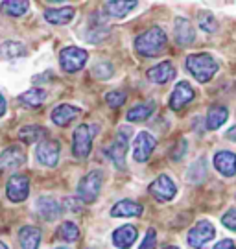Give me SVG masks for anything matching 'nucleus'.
Wrapping results in <instances>:
<instances>
[{"label": "nucleus", "instance_id": "nucleus-14", "mask_svg": "<svg viewBox=\"0 0 236 249\" xmlns=\"http://www.w3.org/2000/svg\"><path fill=\"white\" fill-rule=\"evenodd\" d=\"M137 234H139L137 227H133V225H122V227H118L113 232V244L118 249H129L135 244V240H137Z\"/></svg>", "mask_w": 236, "mask_h": 249}, {"label": "nucleus", "instance_id": "nucleus-18", "mask_svg": "<svg viewBox=\"0 0 236 249\" xmlns=\"http://www.w3.org/2000/svg\"><path fill=\"white\" fill-rule=\"evenodd\" d=\"M142 214V205L133 201V199H122L113 207L111 216H120V218H133V216H140Z\"/></svg>", "mask_w": 236, "mask_h": 249}, {"label": "nucleus", "instance_id": "nucleus-39", "mask_svg": "<svg viewBox=\"0 0 236 249\" xmlns=\"http://www.w3.org/2000/svg\"><path fill=\"white\" fill-rule=\"evenodd\" d=\"M0 249H8V246H6L4 242H0Z\"/></svg>", "mask_w": 236, "mask_h": 249}, {"label": "nucleus", "instance_id": "nucleus-10", "mask_svg": "<svg viewBox=\"0 0 236 249\" xmlns=\"http://www.w3.org/2000/svg\"><path fill=\"white\" fill-rule=\"evenodd\" d=\"M149 194L155 197L157 201H170L177 194V187L168 176H159L151 185H149Z\"/></svg>", "mask_w": 236, "mask_h": 249}, {"label": "nucleus", "instance_id": "nucleus-15", "mask_svg": "<svg viewBox=\"0 0 236 249\" xmlns=\"http://www.w3.org/2000/svg\"><path fill=\"white\" fill-rule=\"evenodd\" d=\"M214 166L221 176H235L236 174V155L233 151H218L214 155Z\"/></svg>", "mask_w": 236, "mask_h": 249}, {"label": "nucleus", "instance_id": "nucleus-41", "mask_svg": "<svg viewBox=\"0 0 236 249\" xmlns=\"http://www.w3.org/2000/svg\"><path fill=\"white\" fill-rule=\"evenodd\" d=\"M55 249H69V248H55Z\"/></svg>", "mask_w": 236, "mask_h": 249}, {"label": "nucleus", "instance_id": "nucleus-25", "mask_svg": "<svg viewBox=\"0 0 236 249\" xmlns=\"http://www.w3.org/2000/svg\"><path fill=\"white\" fill-rule=\"evenodd\" d=\"M26 53V46L22 43H15V41H6L0 45V57L4 59H15V57H22Z\"/></svg>", "mask_w": 236, "mask_h": 249}, {"label": "nucleus", "instance_id": "nucleus-31", "mask_svg": "<svg viewBox=\"0 0 236 249\" xmlns=\"http://www.w3.org/2000/svg\"><path fill=\"white\" fill-rule=\"evenodd\" d=\"M200 28H201L203 32H207V34L214 32V30L218 28L214 15H212V13H207V11H205V13H201V15H200Z\"/></svg>", "mask_w": 236, "mask_h": 249}, {"label": "nucleus", "instance_id": "nucleus-33", "mask_svg": "<svg viewBox=\"0 0 236 249\" xmlns=\"http://www.w3.org/2000/svg\"><path fill=\"white\" fill-rule=\"evenodd\" d=\"M92 74L96 78H102V80H109L113 76V67L109 63H98L96 67L92 69Z\"/></svg>", "mask_w": 236, "mask_h": 249}, {"label": "nucleus", "instance_id": "nucleus-34", "mask_svg": "<svg viewBox=\"0 0 236 249\" xmlns=\"http://www.w3.org/2000/svg\"><path fill=\"white\" fill-rule=\"evenodd\" d=\"M155 246H157V234H155L153 229H149V231L146 232V236H144V240H142L139 249H155Z\"/></svg>", "mask_w": 236, "mask_h": 249}, {"label": "nucleus", "instance_id": "nucleus-35", "mask_svg": "<svg viewBox=\"0 0 236 249\" xmlns=\"http://www.w3.org/2000/svg\"><path fill=\"white\" fill-rule=\"evenodd\" d=\"M221 223H223L227 229H231V231H236V209H231L227 214H223Z\"/></svg>", "mask_w": 236, "mask_h": 249}, {"label": "nucleus", "instance_id": "nucleus-12", "mask_svg": "<svg viewBox=\"0 0 236 249\" xmlns=\"http://www.w3.org/2000/svg\"><path fill=\"white\" fill-rule=\"evenodd\" d=\"M8 197L15 203L24 201L30 194V179L26 176H13L8 181V187H6Z\"/></svg>", "mask_w": 236, "mask_h": 249}, {"label": "nucleus", "instance_id": "nucleus-8", "mask_svg": "<svg viewBox=\"0 0 236 249\" xmlns=\"http://www.w3.org/2000/svg\"><path fill=\"white\" fill-rule=\"evenodd\" d=\"M214 234H216L214 225L203 220V222H200L198 225H194L192 229H190V232H188V244L196 249H201L214 238Z\"/></svg>", "mask_w": 236, "mask_h": 249}, {"label": "nucleus", "instance_id": "nucleus-24", "mask_svg": "<svg viewBox=\"0 0 236 249\" xmlns=\"http://www.w3.org/2000/svg\"><path fill=\"white\" fill-rule=\"evenodd\" d=\"M229 118V109L223 106H214L209 109L207 115V127L209 129H218L225 124V120Z\"/></svg>", "mask_w": 236, "mask_h": 249}, {"label": "nucleus", "instance_id": "nucleus-5", "mask_svg": "<svg viewBox=\"0 0 236 249\" xmlns=\"http://www.w3.org/2000/svg\"><path fill=\"white\" fill-rule=\"evenodd\" d=\"M89 59L87 50L78 48V46H67L63 48L59 53V61H61L63 71L67 72H78L85 67V63Z\"/></svg>", "mask_w": 236, "mask_h": 249}, {"label": "nucleus", "instance_id": "nucleus-37", "mask_svg": "<svg viewBox=\"0 0 236 249\" xmlns=\"http://www.w3.org/2000/svg\"><path fill=\"white\" fill-rule=\"evenodd\" d=\"M6 113V98L0 94V116Z\"/></svg>", "mask_w": 236, "mask_h": 249}, {"label": "nucleus", "instance_id": "nucleus-38", "mask_svg": "<svg viewBox=\"0 0 236 249\" xmlns=\"http://www.w3.org/2000/svg\"><path fill=\"white\" fill-rule=\"evenodd\" d=\"M227 137L231 139V141H235V142H236V125H233V127L229 129V131H227Z\"/></svg>", "mask_w": 236, "mask_h": 249}, {"label": "nucleus", "instance_id": "nucleus-23", "mask_svg": "<svg viewBox=\"0 0 236 249\" xmlns=\"http://www.w3.org/2000/svg\"><path fill=\"white\" fill-rule=\"evenodd\" d=\"M74 8H59V9H46L44 11V18L50 22V24H69L70 20L74 18Z\"/></svg>", "mask_w": 236, "mask_h": 249}, {"label": "nucleus", "instance_id": "nucleus-26", "mask_svg": "<svg viewBox=\"0 0 236 249\" xmlns=\"http://www.w3.org/2000/svg\"><path fill=\"white\" fill-rule=\"evenodd\" d=\"M155 111V104L148 102V104H140V106L133 107L131 111L127 113V120L129 122H142V120H148L149 116L153 115Z\"/></svg>", "mask_w": 236, "mask_h": 249}, {"label": "nucleus", "instance_id": "nucleus-28", "mask_svg": "<svg viewBox=\"0 0 236 249\" xmlns=\"http://www.w3.org/2000/svg\"><path fill=\"white\" fill-rule=\"evenodd\" d=\"M2 9L8 13L9 17H20L30 9V2L24 0H6L2 2Z\"/></svg>", "mask_w": 236, "mask_h": 249}, {"label": "nucleus", "instance_id": "nucleus-11", "mask_svg": "<svg viewBox=\"0 0 236 249\" xmlns=\"http://www.w3.org/2000/svg\"><path fill=\"white\" fill-rule=\"evenodd\" d=\"M26 162V153L20 146H9L0 153V172H8L22 166Z\"/></svg>", "mask_w": 236, "mask_h": 249}, {"label": "nucleus", "instance_id": "nucleus-3", "mask_svg": "<svg viewBox=\"0 0 236 249\" xmlns=\"http://www.w3.org/2000/svg\"><path fill=\"white\" fill-rule=\"evenodd\" d=\"M98 133V125L94 124H79L72 135V153L78 159H85L92 150V141Z\"/></svg>", "mask_w": 236, "mask_h": 249}, {"label": "nucleus", "instance_id": "nucleus-27", "mask_svg": "<svg viewBox=\"0 0 236 249\" xmlns=\"http://www.w3.org/2000/svg\"><path fill=\"white\" fill-rule=\"evenodd\" d=\"M44 100H46V92H44L43 89L26 90V92H22V94L18 96V102H20V104H24L26 107H39V106H43Z\"/></svg>", "mask_w": 236, "mask_h": 249}, {"label": "nucleus", "instance_id": "nucleus-16", "mask_svg": "<svg viewBox=\"0 0 236 249\" xmlns=\"http://www.w3.org/2000/svg\"><path fill=\"white\" fill-rule=\"evenodd\" d=\"M148 78L153 83H159V85H163V83H168V81L175 78V69L174 65L170 61H163L155 65V67H151L148 71Z\"/></svg>", "mask_w": 236, "mask_h": 249}, {"label": "nucleus", "instance_id": "nucleus-1", "mask_svg": "<svg viewBox=\"0 0 236 249\" xmlns=\"http://www.w3.org/2000/svg\"><path fill=\"white\" fill-rule=\"evenodd\" d=\"M166 46V34L161 30V28L153 26L146 30L144 34H140L135 39V48L140 55H146V57H153L164 50Z\"/></svg>", "mask_w": 236, "mask_h": 249}, {"label": "nucleus", "instance_id": "nucleus-29", "mask_svg": "<svg viewBox=\"0 0 236 249\" xmlns=\"http://www.w3.org/2000/svg\"><path fill=\"white\" fill-rule=\"evenodd\" d=\"M41 137H44V127H41V125H24L18 131V139L28 144L37 142Z\"/></svg>", "mask_w": 236, "mask_h": 249}, {"label": "nucleus", "instance_id": "nucleus-17", "mask_svg": "<svg viewBox=\"0 0 236 249\" xmlns=\"http://www.w3.org/2000/svg\"><path fill=\"white\" fill-rule=\"evenodd\" d=\"M37 211L41 214V218L48 220V222H54V220H57L59 214H61V205L57 203L54 197L44 196L37 199Z\"/></svg>", "mask_w": 236, "mask_h": 249}, {"label": "nucleus", "instance_id": "nucleus-22", "mask_svg": "<svg viewBox=\"0 0 236 249\" xmlns=\"http://www.w3.org/2000/svg\"><path fill=\"white\" fill-rule=\"evenodd\" d=\"M194 28L192 24L186 20V18H177L175 20V41L179 43V45H190L194 41Z\"/></svg>", "mask_w": 236, "mask_h": 249}, {"label": "nucleus", "instance_id": "nucleus-7", "mask_svg": "<svg viewBox=\"0 0 236 249\" xmlns=\"http://www.w3.org/2000/svg\"><path fill=\"white\" fill-rule=\"evenodd\" d=\"M127 142H129V139H127V131L122 129L120 133L116 135V139L111 142V146L105 150L107 157L113 160V164L116 166V168H124V166H126V151H127Z\"/></svg>", "mask_w": 236, "mask_h": 249}, {"label": "nucleus", "instance_id": "nucleus-4", "mask_svg": "<svg viewBox=\"0 0 236 249\" xmlns=\"http://www.w3.org/2000/svg\"><path fill=\"white\" fill-rule=\"evenodd\" d=\"M102 181L104 176L100 170H92L89 172L85 178L79 181L78 185V197L85 203H92L96 201V197L100 196V190H102Z\"/></svg>", "mask_w": 236, "mask_h": 249}, {"label": "nucleus", "instance_id": "nucleus-2", "mask_svg": "<svg viewBox=\"0 0 236 249\" xmlns=\"http://www.w3.org/2000/svg\"><path fill=\"white\" fill-rule=\"evenodd\" d=\"M186 69L198 81H209L218 72V63L209 53H192L186 57Z\"/></svg>", "mask_w": 236, "mask_h": 249}, {"label": "nucleus", "instance_id": "nucleus-21", "mask_svg": "<svg viewBox=\"0 0 236 249\" xmlns=\"http://www.w3.org/2000/svg\"><path fill=\"white\" fill-rule=\"evenodd\" d=\"M18 242H20V248L22 249H39L41 231L37 227L26 225V227H22L20 232H18Z\"/></svg>", "mask_w": 236, "mask_h": 249}, {"label": "nucleus", "instance_id": "nucleus-9", "mask_svg": "<svg viewBox=\"0 0 236 249\" xmlns=\"http://www.w3.org/2000/svg\"><path fill=\"white\" fill-rule=\"evenodd\" d=\"M157 141L153 139V135H149L148 131H140L133 142V159L137 162H144L149 159V155L155 150Z\"/></svg>", "mask_w": 236, "mask_h": 249}, {"label": "nucleus", "instance_id": "nucleus-32", "mask_svg": "<svg viewBox=\"0 0 236 249\" xmlns=\"http://www.w3.org/2000/svg\"><path fill=\"white\" fill-rule=\"evenodd\" d=\"M105 102H107L111 107L124 106V102H126V92H122V90H111V92H107Z\"/></svg>", "mask_w": 236, "mask_h": 249}, {"label": "nucleus", "instance_id": "nucleus-6", "mask_svg": "<svg viewBox=\"0 0 236 249\" xmlns=\"http://www.w3.org/2000/svg\"><path fill=\"white\" fill-rule=\"evenodd\" d=\"M37 160L44 164V166H55L57 160H59V155H61V144L57 141H52V139H46L43 142H39L37 146Z\"/></svg>", "mask_w": 236, "mask_h": 249}, {"label": "nucleus", "instance_id": "nucleus-36", "mask_svg": "<svg viewBox=\"0 0 236 249\" xmlns=\"http://www.w3.org/2000/svg\"><path fill=\"white\" fill-rule=\"evenodd\" d=\"M214 249H236V248H235V242L233 240H221L214 246Z\"/></svg>", "mask_w": 236, "mask_h": 249}, {"label": "nucleus", "instance_id": "nucleus-20", "mask_svg": "<svg viewBox=\"0 0 236 249\" xmlns=\"http://www.w3.org/2000/svg\"><path fill=\"white\" fill-rule=\"evenodd\" d=\"M139 2H124V0H111V2H105L104 4V11L109 15V17H114V18H122L126 17L131 9H135Z\"/></svg>", "mask_w": 236, "mask_h": 249}, {"label": "nucleus", "instance_id": "nucleus-19", "mask_svg": "<svg viewBox=\"0 0 236 249\" xmlns=\"http://www.w3.org/2000/svg\"><path fill=\"white\" fill-rule=\"evenodd\" d=\"M79 113H81L79 107L63 104V106H57L52 111V120H54V124H57V125H67V124H70Z\"/></svg>", "mask_w": 236, "mask_h": 249}, {"label": "nucleus", "instance_id": "nucleus-13", "mask_svg": "<svg viewBox=\"0 0 236 249\" xmlns=\"http://www.w3.org/2000/svg\"><path fill=\"white\" fill-rule=\"evenodd\" d=\"M192 100H194V89L190 87V83L188 81H179L175 85L172 96H170V107L177 111V109L184 107L186 104H190Z\"/></svg>", "mask_w": 236, "mask_h": 249}, {"label": "nucleus", "instance_id": "nucleus-30", "mask_svg": "<svg viewBox=\"0 0 236 249\" xmlns=\"http://www.w3.org/2000/svg\"><path fill=\"white\" fill-rule=\"evenodd\" d=\"M57 234H59V238L65 242H76L79 238V229L76 223L65 222V223H61V227H59Z\"/></svg>", "mask_w": 236, "mask_h": 249}, {"label": "nucleus", "instance_id": "nucleus-40", "mask_svg": "<svg viewBox=\"0 0 236 249\" xmlns=\"http://www.w3.org/2000/svg\"><path fill=\"white\" fill-rule=\"evenodd\" d=\"M164 249H179V248H175V246H168V248H164Z\"/></svg>", "mask_w": 236, "mask_h": 249}]
</instances>
